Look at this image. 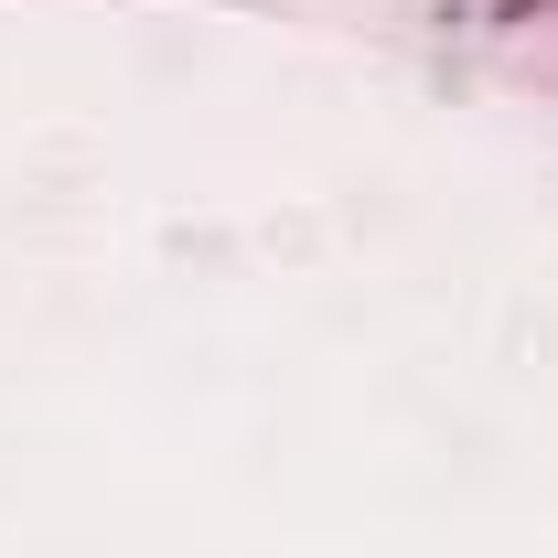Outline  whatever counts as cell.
Listing matches in <instances>:
<instances>
[]
</instances>
